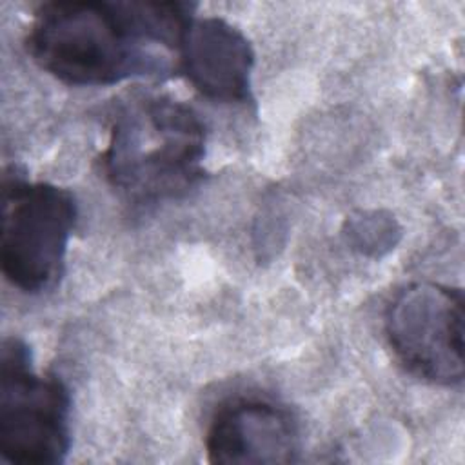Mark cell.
Instances as JSON below:
<instances>
[{
  "label": "cell",
  "mask_w": 465,
  "mask_h": 465,
  "mask_svg": "<svg viewBox=\"0 0 465 465\" xmlns=\"http://www.w3.org/2000/svg\"><path fill=\"white\" fill-rule=\"evenodd\" d=\"M196 4L160 0H54L31 20V58L67 85L105 87L133 76H165L178 65Z\"/></svg>",
  "instance_id": "6da1fadb"
},
{
  "label": "cell",
  "mask_w": 465,
  "mask_h": 465,
  "mask_svg": "<svg viewBox=\"0 0 465 465\" xmlns=\"http://www.w3.org/2000/svg\"><path fill=\"white\" fill-rule=\"evenodd\" d=\"M205 125L194 109L163 94H133L109 124L102 171L131 207L187 194L203 178Z\"/></svg>",
  "instance_id": "7a4b0ae2"
},
{
  "label": "cell",
  "mask_w": 465,
  "mask_h": 465,
  "mask_svg": "<svg viewBox=\"0 0 465 465\" xmlns=\"http://www.w3.org/2000/svg\"><path fill=\"white\" fill-rule=\"evenodd\" d=\"M78 218L71 191L27 182L16 167L2 178L0 262L5 280L22 292L53 289L64 274L67 245Z\"/></svg>",
  "instance_id": "3957f363"
},
{
  "label": "cell",
  "mask_w": 465,
  "mask_h": 465,
  "mask_svg": "<svg viewBox=\"0 0 465 465\" xmlns=\"http://www.w3.org/2000/svg\"><path fill=\"white\" fill-rule=\"evenodd\" d=\"M71 396L54 374L33 369L20 338L0 349V454L16 465L62 463L71 447Z\"/></svg>",
  "instance_id": "277c9868"
},
{
  "label": "cell",
  "mask_w": 465,
  "mask_h": 465,
  "mask_svg": "<svg viewBox=\"0 0 465 465\" xmlns=\"http://www.w3.org/2000/svg\"><path fill=\"white\" fill-rule=\"evenodd\" d=\"M389 343L414 376L438 385H458L465 369L463 292L432 282L405 287L385 316Z\"/></svg>",
  "instance_id": "5b68a950"
},
{
  "label": "cell",
  "mask_w": 465,
  "mask_h": 465,
  "mask_svg": "<svg viewBox=\"0 0 465 465\" xmlns=\"http://www.w3.org/2000/svg\"><path fill=\"white\" fill-rule=\"evenodd\" d=\"M205 450L211 463H291L300 452V427L272 400L236 398L216 411Z\"/></svg>",
  "instance_id": "8992f818"
},
{
  "label": "cell",
  "mask_w": 465,
  "mask_h": 465,
  "mask_svg": "<svg viewBox=\"0 0 465 465\" xmlns=\"http://www.w3.org/2000/svg\"><path fill=\"white\" fill-rule=\"evenodd\" d=\"M254 51L247 36L218 16H193L178 47L176 69L205 98L223 104L251 102Z\"/></svg>",
  "instance_id": "52a82bcc"
},
{
  "label": "cell",
  "mask_w": 465,
  "mask_h": 465,
  "mask_svg": "<svg viewBox=\"0 0 465 465\" xmlns=\"http://www.w3.org/2000/svg\"><path fill=\"white\" fill-rule=\"evenodd\" d=\"M351 238L356 247L361 251H380V249H389L394 245V234L398 232L396 223L391 216H381L380 213L372 214H363L361 218L351 220L349 227Z\"/></svg>",
  "instance_id": "ba28073f"
}]
</instances>
